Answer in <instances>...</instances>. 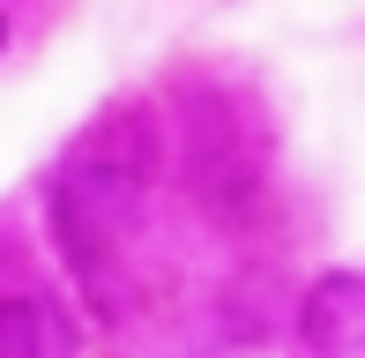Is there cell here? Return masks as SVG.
<instances>
[{"mask_svg": "<svg viewBox=\"0 0 365 358\" xmlns=\"http://www.w3.org/2000/svg\"><path fill=\"white\" fill-rule=\"evenodd\" d=\"M298 344L321 358H365V269H328L298 299Z\"/></svg>", "mask_w": 365, "mask_h": 358, "instance_id": "6da1fadb", "label": "cell"}, {"mask_svg": "<svg viewBox=\"0 0 365 358\" xmlns=\"http://www.w3.org/2000/svg\"><path fill=\"white\" fill-rule=\"evenodd\" d=\"M284 321H298V306H291V284L276 269H239L224 284V336L261 344V336H276Z\"/></svg>", "mask_w": 365, "mask_h": 358, "instance_id": "7a4b0ae2", "label": "cell"}, {"mask_svg": "<svg viewBox=\"0 0 365 358\" xmlns=\"http://www.w3.org/2000/svg\"><path fill=\"white\" fill-rule=\"evenodd\" d=\"M60 344V329L30 299H0V358H45Z\"/></svg>", "mask_w": 365, "mask_h": 358, "instance_id": "3957f363", "label": "cell"}, {"mask_svg": "<svg viewBox=\"0 0 365 358\" xmlns=\"http://www.w3.org/2000/svg\"><path fill=\"white\" fill-rule=\"evenodd\" d=\"M0 45H8V23H0Z\"/></svg>", "mask_w": 365, "mask_h": 358, "instance_id": "277c9868", "label": "cell"}]
</instances>
